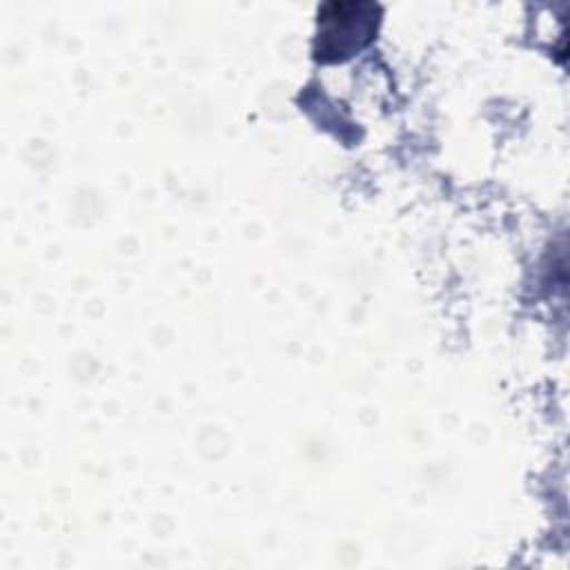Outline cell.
<instances>
[{
  "label": "cell",
  "instance_id": "1",
  "mask_svg": "<svg viewBox=\"0 0 570 570\" xmlns=\"http://www.w3.org/2000/svg\"><path fill=\"white\" fill-rule=\"evenodd\" d=\"M365 7L367 4H354V13H350L352 4H327L323 13H318V60H343L370 42L376 18L361 16Z\"/></svg>",
  "mask_w": 570,
  "mask_h": 570
}]
</instances>
